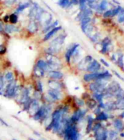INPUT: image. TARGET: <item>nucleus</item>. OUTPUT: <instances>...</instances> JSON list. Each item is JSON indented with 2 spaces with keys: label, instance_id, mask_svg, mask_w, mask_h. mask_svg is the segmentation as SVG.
<instances>
[{
  "label": "nucleus",
  "instance_id": "nucleus-8",
  "mask_svg": "<svg viewBox=\"0 0 124 140\" xmlns=\"http://www.w3.org/2000/svg\"><path fill=\"white\" fill-rule=\"evenodd\" d=\"M111 45V40L109 39L108 37H106L101 42V52L103 54H105V53L108 52L109 50V46Z\"/></svg>",
  "mask_w": 124,
  "mask_h": 140
},
{
  "label": "nucleus",
  "instance_id": "nucleus-16",
  "mask_svg": "<svg viewBox=\"0 0 124 140\" xmlns=\"http://www.w3.org/2000/svg\"><path fill=\"white\" fill-rule=\"evenodd\" d=\"M38 24L35 21H31L28 26V31L31 33H35L38 30Z\"/></svg>",
  "mask_w": 124,
  "mask_h": 140
},
{
  "label": "nucleus",
  "instance_id": "nucleus-4",
  "mask_svg": "<svg viewBox=\"0 0 124 140\" xmlns=\"http://www.w3.org/2000/svg\"><path fill=\"white\" fill-rule=\"evenodd\" d=\"M101 68V65L98 63L96 60H93L90 63V64L88 65L86 68V71L91 72V73H96Z\"/></svg>",
  "mask_w": 124,
  "mask_h": 140
},
{
  "label": "nucleus",
  "instance_id": "nucleus-14",
  "mask_svg": "<svg viewBox=\"0 0 124 140\" xmlns=\"http://www.w3.org/2000/svg\"><path fill=\"white\" fill-rule=\"evenodd\" d=\"M39 103L37 100L36 99H34V100H32V102H31V106H30V108H29V110H31L32 111H33L32 114H34L37 112L38 109H39Z\"/></svg>",
  "mask_w": 124,
  "mask_h": 140
},
{
  "label": "nucleus",
  "instance_id": "nucleus-15",
  "mask_svg": "<svg viewBox=\"0 0 124 140\" xmlns=\"http://www.w3.org/2000/svg\"><path fill=\"white\" fill-rule=\"evenodd\" d=\"M19 29L15 25H6L4 27V31L6 33L11 34L13 32H19Z\"/></svg>",
  "mask_w": 124,
  "mask_h": 140
},
{
  "label": "nucleus",
  "instance_id": "nucleus-27",
  "mask_svg": "<svg viewBox=\"0 0 124 140\" xmlns=\"http://www.w3.org/2000/svg\"><path fill=\"white\" fill-rule=\"evenodd\" d=\"M4 79L7 82H11L14 79V74L11 71H8V72H7V73L5 74V76H4Z\"/></svg>",
  "mask_w": 124,
  "mask_h": 140
},
{
  "label": "nucleus",
  "instance_id": "nucleus-22",
  "mask_svg": "<svg viewBox=\"0 0 124 140\" xmlns=\"http://www.w3.org/2000/svg\"><path fill=\"white\" fill-rule=\"evenodd\" d=\"M30 5H31V4H30V3H28V2L20 4V5L17 7V10H16V12H17V13H20V12H22L24 10L26 9L27 8H28V7L30 6Z\"/></svg>",
  "mask_w": 124,
  "mask_h": 140
},
{
  "label": "nucleus",
  "instance_id": "nucleus-13",
  "mask_svg": "<svg viewBox=\"0 0 124 140\" xmlns=\"http://www.w3.org/2000/svg\"><path fill=\"white\" fill-rule=\"evenodd\" d=\"M98 74H99L98 72L85 74L84 76V80L86 81V82H90V81H92V80H96L97 76H98Z\"/></svg>",
  "mask_w": 124,
  "mask_h": 140
},
{
  "label": "nucleus",
  "instance_id": "nucleus-28",
  "mask_svg": "<svg viewBox=\"0 0 124 140\" xmlns=\"http://www.w3.org/2000/svg\"><path fill=\"white\" fill-rule=\"evenodd\" d=\"M34 74H35V76H37V77H39V78H41V77H43L44 76V71L42 70H41V69H39L38 67H35L34 70Z\"/></svg>",
  "mask_w": 124,
  "mask_h": 140
},
{
  "label": "nucleus",
  "instance_id": "nucleus-32",
  "mask_svg": "<svg viewBox=\"0 0 124 140\" xmlns=\"http://www.w3.org/2000/svg\"><path fill=\"white\" fill-rule=\"evenodd\" d=\"M31 102H32V100L30 99V98L26 102H25L24 103V111H28L29 110Z\"/></svg>",
  "mask_w": 124,
  "mask_h": 140
},
{
  "label": "nucleus",
  "instance_id": "nucleus-38",
  "mask_svg": "<svg viewBox=\"0 0 124 140\" xmlns=\"http://www.w3.org/2000/svg\"><path fill=\"white\" fill-rule=\"evenodd\" d=\"M37 91L39 92L40 93L43 92V85H42V83L41 81H38L37 84Z\"/></svg>",
  "mask_w": 124,
  "mask_h": 140
},
{
  "label": "nucleus",
  "instance_id": "nucleus-29",
  "mask_svg": "<svg viewBox=\"0 0 124 140\" xmlns=\"http://www.w3.org/2000/svg\"><path fill=\"white\" fill-rule=\"evenodd\" d=\"M9 21L12 24H15L18 21V17L15 14H12L9 17Z\"/></svg>",
  "mask_w": 124,
  "mask_h": 140
},
{
  "label": "nucleus",
  "instance_id": "nucleus-3",
  "mask_svg": "<svg viewBox=\"0 0 124 140\" xmlns=\"http://www.w3.org/2000/svg\"><path fill=\"white\" fill-rule=\"evenodd\" d=\"M87 111H83L81 109H78L74 113L73 115L71 117V121L73 123H76V122H79L81 119L84 117V116H85V114L86 113Z\"/></svg>",
  "mask_w": 124,
  "mask_h": 140
},
{
  "label": "nucleus",
  "instance_id": "nucleus-36",
  "mask_svg": "<svg viewBox=\"0 0 124 140\" xmlns=\"http://www.w3.org/2000/svg\"><path fill=\"white\" fill-rule=\"evenodd\" d=\"M90 38L91 39V40L93 41V42L96 43V42H97L99 39V33L94 34L93 35V36H90Z\"/></svg>",
  "mask_w": 124,
  "mask_h": 140
},
{
  "label": "nucleus",
  "instance_id": "nucleus-44",
  "mask_svg": "<svg viewBox=\"0 0 124 140\" xmlns=\"http://www.w3.org/2000/svg\"><path fill=\"white\" fill-rule=\"evenodd\" d=\"M3 83H4V81H3V77L0 75V91L2 89V88H3Z\"/></svg>",
  "mask_w": 124,
  "mask_h": 140
},
{
  "label": "nucleus",
  "instance_id": "nucleus-49",
  "mask_svg": "<svg viewBox=\"0 0 124 140\" xmlns=\"http://www.w3.org/2000/svg\"><path fill=\"white\" fill-rule=\"evenodd\" d=\"M3 30V25L1 21H0V32H1Z\"/></svg>",
  "mask_w": 124,
  "mask_h": 140
},
{
  "label": "nucleus",
  "instance_id": "nucleus-41",
  "mask_svg": "<svg viewBox=\"0 0 124 140\" xmlns=\"http://www.w3.org/2000/svg\"><path fill=\"white\" fill-rule=\"evenodd\" d=\"M76 103L77 104L78 106H79V107H82V106H84V101L83 100H81V99H79V98H76Z\"/></svg>",
  "mask_w": 124,
  "mask_h": 140
},
{
  "label": "nucleus",
  "instance_id": "nucleus-10",
  "mask_svg": "<svg viewBox=\"0 0 124 140\" xmlns=\"http://www.w3.org/2000/svg\"><path fill=\"white\" fill-rule=\"evenodd\" d=\"M48 76L50 78L55 80H60L63 77V74L59 71H48Z\"/></svg>",
  "mask_w": 124,
  "mask_h": 140
},
{
  "label": "nucleus",
  "instance_id": "nucleus-50",
  "mask_svg": "<svg viewBox=\"0 0 124 140\" xmlns=\"http://www.w3.org/2000/svg\"><path fill=\"white\" fill-rule=\"evenodd\" d=\"M101 112V109H100V107H98V108H96V110L94 111V113L96 114V115H98L99 113Z\"/></svg>",
  "mask_w": 124,
  "mask_h": 140
},
{
  "label": "nucleus",
  "instance_id": "nucleus-40",
  "mask_svg": "<svg viewBox=\"0 0 124 140\" xmlns=\"http://www.w3.org/2000/svg\"><path fill=\"white\" fill-rule=\"evenodd\" d=\"M17 0H5V4L6 6H12V4L15 3Z\"/></svg>",
  "mask_w": 124,
  "mask_h": 140
},
{
  "label": "nucleus",
  "instance_id": "nucleus-30",
  "mask_svg": "<svg viewBox=\"0 0 124 140\" xmlns=\"http://www.w3.org/2000/svg\"><path fill=\"white\" fill-rule=\"evenodd\" d=\"M79 8L81 11H83L85 9H86V0H79Z\"/></svg>",
  "mask_w": 124,
  "mask_h": 140
},
{
  "label": "nucleus",
  "instance_id": "nucleus-2",
  "mask_svg": "<svg viewBox=\"0 0 124 140\" xmlns=\"http://www.w3.org/2000/svg\"><path fill=\"white\" fill-rule=\"evenodd\" d=\"M19 87L16 85V82L15 80H12L8 83L4 92V95L6 97H13L17 94L19 92Z\"/></svg>",
  "mask_w": 124,
  "mask_h": 140
},
{
  "label": "nucleus",
  "instance_id": "nucleus-11",
  "mask_svg": "<svg viewBox=\"0 0 124 140\" xmlns=\"http://www.w3.org/2000/svg\"><path fill=\"white\" fill-rule=\"evenodd\" d=\"M30 98L29 97V90L27 88H24L21 94V97H20V102L22 104H24L25 102L28 100Z\"/></svg>",
  "mask_w": 124,
  "mask_h": 140
},
{
  "label": "nucleus",
  "instance_id": "nucleus-24",
  "mask_svg": "<svg viewBox=\"0 0 124 140\" xmlns=\"http://www.w3.org/2000/svg\"><path fill=\"white\" fill-rule=\"evenodd\" d=\"M96 101L95 100H94L93 98H91V99H89L86 102V104L88 107L90 109H94L96 106Z\"/></svg>",
  "mask_w": 124,
  "mask_h": 140
},
{
  "label": "nucleus",
  "instance_id": "nucleus-51",
  "mask_svg": "<svg viewBox=\"0 0 124 140\" xmlns=\"http://www.w3.org/2000/svg\"><path fill=\"white\" fill-rule=\"evenodd\" d=\"M114 73H115V75L117 76V77H118V78H119V79L123 80V78H122V77H121V76H120V75H119V73H118L117 72V71H114Z\"/></svg>",
  "mask_w": 124,
  "mask_h": 140
},
{
  "label": "nucleus",
  "instance_id": "nucleus-23",
  "mask_svg": "<svg viewBox=\"0 0 124 140\" xmlns=\"http://www.w3.org/2000/svg\"><path fill=\"white\" fill-rule=\"evenodd\" d=\"M93 122H94V119H93L91 116H88V125H87V128H86L87 133H90V131L92 130V128H93Z\"/></svg>",
  "mask_w": 124,
  "mask_h": 140
},
{
  "label": "nucleus",
  "instance_id": "nucleus-53",
  "mask_svg": "<svg viewBox=\"0 0 124 140\" xmlns=\"http://www.w3.org/2000/svg\"><path fill=\"white\" fill-rule=\"evenodd\" d=\"M29 140H35L34 139H32V138H29Z\"/></svg>",
  "mask_w": 124,
  "mask_h": 140
},
{
  "label": "nucleus",
  "instance_id": "nucleus-26",
  "mask_svg": "<svg viewBox=\"0 0 124 140\" xmlns=\"http://www.w3.org/2000/svg\"><path fill=\"white\" fill-rule=\"evenodd\" d=\"M70 0H59L58 1V5L61 6L62 8H67L70 5Z\"/></svg>",
  "mask_w": 124,
  "mask_h": 140
},
{
  "label": "nucleus",
  "instance_id": "nucleus-18",
  "mask_svg": "<svg viewBox=\"0 0 124 140\" xmlns=\"http://www.w3.org/2000/svg\"><path fill=\"white\" fill-rule=\"evenodd\" d=\"M113 124L115 128L118 131H121L124 128V125H123V122L120 119H116L113 122Z\"/></svg>",
  "mask_w": 124,
  "mask_h": 140
},
{
  "label": "nucleus",
  "instance_id": "nucleus-1",
  "mask_svg": "<svg viewBox=\"0 0 124 140\" xmlns=\"http://www.w3.org/2000/svg\"><path fill=\"white\" fill-rule=\"evenodd\" d=\"M64 140H79L80 135L78 133L77 129L72 122L70 119H68L67 124L63 130Z\"/></svg>",
  "mask_w": 124,
  "mask_h": 140
},
{
  "label": "nucleus",
  "instance_id": "nucleus-37",
  "mask_svg": "<svg viewBox=\"0 0 124 140\" xmlns=\"http://www.w3.org/2000/svg\"><path fill=\"white\" fill-rule=\"evenodd\" d=\"M90 22H91V18L90 17H86L81 21V24L85 25L87 24V23H90Z\"/></svg>",
  "mask_w": 124,
  "mask_h": 140
},
{
  "label": "nucleus",
  "instance_id": "nucleus-35",
  "mask_svg": "<svg viewBox=\"0 0 124 140\" xmlns=\"http://www.w3.org/2000/svg\"><path fill=\"white\" fill-rule=\"evenodd\" d=\"M118 135V133L117 131H111L109 133V137L110 140H115V138H117Z\"/></svg>",
  "mask_w": 124,
  "mask_h": 140
},
{
  "label": "nucleus",
  "instance_id": "nucleus-42",
  "mask_svg": "<svg viewBox=\"0 0 124 140\" xmlns=\"http://www.w3.org/2000/svg\"><path fill=\"white\" fill-rule=\"evenodd\" d=\"M101 128V124L100 123H98V124H96L94 125V126L92 129H93V131L95 133V132H96V131L99 130V128Z\"/></svg>",
  "mask_w": 124,
  "mask_h": 140
},
{
  "label": "nucleus",
  "instance_id": "nucleus-39",
  "mask_svg": "<svg viewBox=\"0 0 124 140\" xmlns=\"http://www.w3.org/2000/svg\"><path fill=\"white\" fill-rule=\"evenodd\" d=\"M111 17H112V10H107V11H105V12L103 13V17H105V18Z\"/></svg>",
  "mask_w": 124,
  "mask_h": 140
},
{
  "label": "nucleus",
  "instance_id": "nucleus-46",
  "mask_svg": "<svg viewBox=\"0 0 124 140\" xmlns=\"http://www.w3.org/2000/svg\"><path fill=\"white\" fill-rule=\"evenodd\" d=\"M101 63H102L105 66H106V67H109V64H108V63H107L106 61H104V60H103V58H101Z\"/></svg>",
  "mask_w": 124,
  "mask_h": 140
},
{
  "label": "nucleus",
  "instance_id": "nucleus-34",
  "mask_svg": "<svg viewBox=\"0 0 124 140\" xmlns=\"http://www.w3.org/2000/svg\"><path fill=\"white\" fill-rule=\"evenodd\" d=\"M119 15V17H118V22L119 23H123L124 21V10L123 8L121 9V10L120 11V12L118 14Z\"/></svg>",
  "mask_w": 124,
  "mask_h": 140
},
{
  "label": "nucleus",
  "instance_id": "nucleus-48",
  "mask_svg": "<svg viewBox=\"0 0 124 140\" xmlns=\"http://www.w3.org/2000/svg\"><path fill=\"white\" fill-rule=\"evenodd\" d=\"M70 3L74 4V5H77L79 3V0H71Z\"/></svg>",
  "mask_w": 124,
  "mask_h": 140
},
{
  "label": "nucleus",
  "instance_id": "nucleus-45",
  "mask_svg": "<svg viewBox=\"0 0 124 140\" xmlns=\"http://www.w3.org/2000/svg\"><path fill=\"white\" fill-rule=\"evenodd\" d=\"M0 122H1V124L2 125H4L5 126H7V127H8L9 126V125L7 123H6L4 120H3V119H1V118H0Z\"/></svg>",
  "mask_w": 124,
  "mask_h": 140
},
{
  "label": "nucleus",
  "instance_id": "nucleus-43",
  "mask_svg": "<svg viewBox=\"0 0 124 140\" xmlns=\"http://www.w3.org/2000/svg\"><path fill=\"white\" fill-rule=\"evenodd\" d=\"M6 52V47L2 45H0V54H3Z\"/></svg>",
  "mask_w": 124,
  "mask_h": 140
},
{
  "label": "nucleus",
  "instance_id": "nucleus-52",
  "mask_svg": "<svg viewBox=\"0 0 124 140\" xmlns=\"http://www.w3.org/2000/svg\"><path fill=\"white\" fill-rule=\"evenodd\" d=\"M121 137H124V134L123 133H121Z\"/></svg>",
  "mask_w": 124,
  "mask_h": 140
},
{
  "label": "nucleus",
  "instance_id": "nucleus-17",
  "mask_svg": "<svg viewBox=\"0 0 124 140\" xmlns=\"http://www.w3.org/2000/svg\"><path fill=\"white\" fill-rule=\"evenodd\" d=\"M48 85L50 87L51 89L53 90H59L62 88V85L57 81L55 80H50L48 82Z\"/></svg>",
  "mask_w": 124,
  "mask_h": 140
},
{
  "label": "nucleus",
  "instance_id": "nucleus-21",
  "mask_svg": "<svg viewBox=\"0 0 124 140\" xmlns=\"http://www.w3.org/2000/svg\"><path fill=\"white\" fill-rule=\"evenodd\" d=\"M108 114H107L105 112H100V113L96 116V120L97 121H105L108 119Z\"/></svg>",
  "mask_w": 124,
  "mask_h": 140
},
{
  "label": "nucleus",
  "instance_id": "nucleus-25",
  "mask_svg": "<svg viewBox=\"0 0 124 140\" xmlns=\"http://www.w3.org/2000/svg\"><path fill=\"white\" fill-rule=\"evenodd\" d=\"M59 24V22L58 21H56L53 23V24H50L49 25H48L46 27H45L44 30H43V33H46V32H49L50 30H51L52 29H53L54 27H57V25Z\"/></svg>",
  "mask_w": 124,
  "mask_h": 140
},
{
  "label": "nucleus",
  "instance_id": "nucleus-20",
  "mask_svg": "<svg viewBox=\"0 0 124 140\" xmlns=\"http://www.w3.org/2000/svg\"><path fill=\"white\" fill-rule=\"evenodd\" d=\"M36 67H38L39 69L43 70L44 71H48V67H47V63L46 61H44L43 60H39L37 62V64H36Z\"/></svg>",
  "mask_w": 124,
  "mask_h": 140
},
{
  "label": "nucleus",
  "instance_id": "nucleus-6",
  "mask_svg": "<svg viewBox=\"0 0 124 140\" xmlns=\"http://www.w3.org/2000/svg\"><path fill=\"white\" fill-rule=\"evenodd\" d=\"M96 140H107L108 138V131L103 128H99L95 132Z\"/></svg>",
  "mask_w": 124,
  "mask_h": 140
},
{
  "label": "nucleus",
  "instance_id": "nucleus-33",
  "mask_svg": "<svg viewBox=\"0 0 124 140\" xmlns=\"http://www.w3.org/2000/svg\"><path fill=\"white\" fill-rule=\"evenodd\" d=\"M121 9H122V8L120 7V6H119V7L116 8L115 9L112 10V17H115V16L117 15L120 12Z\"/></svg>",
  "mask_w": 124,
  "mask_h": 140
},
{
  "label": "nucleus",
  "instance_id": "nucleus-19",
  "mask_svg": "<svg viewBox=\"0 0 124 140\" xmlns=\"http://www.w3.org/2000/svg\"><path fill=\"white\" fill-rule=\"evenodd\" d=\"M108 6V1L107 0H102L101 1V3L98 5V8H97L96 10H98L99 12H103V11H104L107 9Z\"/></svg>",
  "mask_w": 124,
  "mask_h": 140
},
{
  "label": "nucleus",
  "instance_id": "nucleus-5",
  "mask_svg": "<svg viewBox=\"0 0 124 140\" xmlns=\"http://www.w3.org/2000/svg\"><path fill=\"white\" fill-rule=\"evenodd\" d=\"M79 47V45L76 43V44L72 45L71 47L69 48L68 50H67V52H66L65 54V60H66V62H67V63H69L70 62V58L72 56V55H73V54L74 53V52Z\"/></svg>",
  "mask_w": 124,
  "mask_h": 140
},
{
  "label": "nucleus",
  "instance_id": "nucleus-31",
  "mask_svg": "<svg viewBox=\"0 0 124 140\" xmlns=\"http://www.w3.org/2000/svg\"><path fill=\"white\" fill-rule=\"evenodd\" d=\"M117 61L118 65L123 70L124 69V56L122 54L120 55L117 59Z\"/></svg>",
  "mask_w": 124,
  "mask_h": 140
},
{
  "label": "nucleus",
  "instance_id": "nucleus-7",
  "mask_svg": "<svg viewBox=\"0 0 124 140\" xmlns=\"http://www.w3.org/2000/svg\"><path fill=\"white\" fill-rule=\"evenodd\" d=\"M48 94L54 101L59 100L62 98V94L59 90H53L50 89L48 92Z\"/></svg>",
  "mask_w": 124,
  "mask_h": 140
},
{
  "label": "nucleus",
  "instance_id": "nucleus-12",
  "mask_svg": "<svg viewBox=\"0 0 124 140\" xmlns=\"http://www.w3.org/2000/svg\"><path fill=\"white\" fill-rule=\"evenodd\" d=\"M61 29H62V27H61V26H57V27H54L53 29H52L51 30H50L49 32H48V33H47L45 35V37H44V39H43L44 41H47V40L50 39L56 32H57L60 30Z\"/></svg>",
  "mask_w": 124,
  "mask_h": 140
},
{
  "label": "nucleus",
  "instance_id": "nucleus-47",
  "mask_svg": "<svg viewBox=\"0 0 124 140\" xmlns=\"http://www.w3.org/2000/svg\"><path fill=\"white\" fill-rule=\"evenodd\" d=\"M3 21H4V22H6V23H7V22L9 21V16L8 15H6L4 17H3Z\"/></svg>",
  "mask_w": 124,
  "mask_h": 140
},
{
  "label": "nucleus",
  "instance_id": "nucleus-9",
  "mask_svg": "<svg viewBox=\"0 0 124 140\" xmlns=\"http://www.w3.org/2000/svg\"><path fill=\"white\" fill-rule=\"evenodd\" d=\"M93 10L90 9V8H87L86 9H85L83 11H81L80 13L78 15L77 19L81 22L83 19L86 18V17H90V16L93 15Z\"/></svg>",
  "mask_w": 124,
  "mask_h": 140
}]
</instances>
